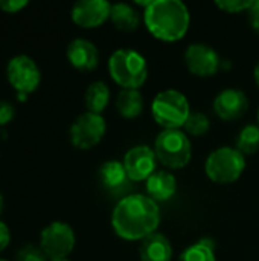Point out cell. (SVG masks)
Wrapping results in <instances>:
<instances>
[{
  "label": "cell",
  "instance_id": "6da1fadb",
  "mask_svg": "<svg viewBox=\"0 0 259 261\" xmlns=\"http://www.w3.org/2000/svg\"><path fill=\"white\" fill-rule=\"evenodd\" d=\"M111 225L121 239L142 242L148 236L154 234L160 225L159 205L148 196H127L114 206Z\"/></svg>",
  "mask_w": 259,
  "mask_h": 261
},
{
  "label": "cell",
  "instance_id": "7a4b0ae2",
  "mask_svg": "<svg viewBox=\"0 0 259 261\" xmlns=\"http://www.w3.org/2000/svg\"><path fill=\"white\" fill-rule=\"evenodd\" d=\"M147 29L162 41H179L189 28L188 6L180 0H153L143 12Z\"/></svg>",
  "mask_w": 259,
  "mask_h": 261
},
{
  "label": "cell",
  "instance_id": "3957f363",
  "mask_svg": "<svg viewBox=\"0 0 259 261\" xmlns=\"http://www.w3.org/2000/svg\"><path fill=\"white\" fill-rule=\"evenodd\" d=\"M108 72L122 89L139 90L148 78L147 60L133 49H118L113 52L108 60Z\"/></svg>",
  "mask_w": 259,
  "mask_h": 261
},
{
  "label": "cell",
  "instance_id": "277c9868",
  "mask_svg": "<svg viewBox=\"0 0 259 261\" xmlns=\"http://www.w3.org/2000/svg\"><path fill=\"white\" fill-rule=\"evenodd\" d=\"M154 121L165 130H179L185 125L191 109L188 98L179 90H163L156 95L151 104Z\"/></svg>",
  "mask_w": 259,
  "mask_h": 261
},
{
  "label": "cell",
  "instance_id": "5b68a950",
  "mask_svg": "<svg viewBox=\"0 0 259 261\" xmlns=\"http://www.w3.org/2000/svg\"><path fill=\"white\" fill-rule=\"evenodd\" d=\"M244 168H246L244 154H241L234 147H220L214 150L205 162L206 176L212 182L220 185H227L238 180Z\"/></svg>",
  "mask_w": 259,
  "mask_h": 261
},
{
  "label": "cell",
  "instance_id": "8992f818",
  "mask_svg": "<svg viewBox=\"0 0 259 261\" xmlns=\"http://www.w3.org/2000/svg\"><path fill=\"white\" fill-rule=\"evenodd\" d=\"M154 153L162 165L177 170L189 164L192 148L182 130H163L154 141Z\"/></svg>",
  "mask_w": 259,
  "mask_h": 261
},
{
  "label": "cell",
  "instance_id": "52a82bcc",
  "mask_svg": "<svg viewBox=\"0 0 259 261\" xmlns=\"http://www.w3.org/2000/svg\"><path fill=\"white\" fill-rule=\"evenodd\" d=\"M6 76L21 101H24L29 93L35 92L41 81L37 63L27 55H17L11 58L6 67Z\"/></svg>",
  "mask_w": 259,
  "mask_h": 261
},
{
  "label": "cell",
  "instance_id": "ba28073f",
  "mask_svg": "<svg viewBox=\"0 0 259 261\" xmlns=\"http://www.w3.org/2000/svg\"><path fill=\"white\" fill-rule=\"evenodd\" d=\"M75 232L64 222L47 225L40 234V248L49 261L66 260L75 248Z\"/></svg>",
  "mask_w": 259,
  "mask_h": 261
},
{
  "label": "cell",
  "instance_id": "9c48e42d",
  "mask_svg": "<svg viewBox=\"0 0 259 261\" xmlns=\"http://www.w3.org/2000/svg\"><path fill=\"white\" fill-rule=\"evenodd\" d=\"M105 130H107L105 119L101 115L85 112L79 115L72 124L70 141L73 147L79 150H89L102 141Z\"/></svg>",
  "mask_w": 259,
  "mask_h": 261
},
{
  "label": "cell",
  "instance_id": "30bf717a",
  "mask_svg": "<svg viewBox=\"0 0 259 261\" xmlns=\"http://www.w3.org/2000/svg\"><path fill=\"white\" fill-rule=\"evenodd\" d=\"M223 63L224 61L218 52L205 43L189 44L185 52V64L188 70L202 78L215 75L220 69H223Z\"/></svg>",
  "mask_w": 259,
  "mask_h": 261
},
{
  "label": "cell",
  "instance_id": "8fae6325",
  "mask_svg": "<svg viewBox=\"0 0 259 261\" xmlns=\"http://www.w3.org/2000/svg\"><path fill=\"white\" fill-rule=\"evenodd\" d=\"M124 167L130 180H147L157 167V158L154 150L148 145H136L125 153Z\"/></svg>",
  "mask_w": 259,
  "mask_h": 261
},
{
  "label": "cell",
  "instance_id": "7c38bea8",
  "mask_svg": "<svg viewBox=\"0 0 259 261\" xmlns=\"http://www.w3.org/2000/svg\"><path fill=\"white\" fill-rule=\"evenodd\" d=\"M111 5L105 0H81L76 2L70 11L75 24L92 29L104 24L110 18Z\"/></svg>",
  "mask_w": 259,
  "mask_h": 261
},
{
  "label": "cell",
  "instance_id": "4fadbf2b",
  "mask_svg": "<svg viewBox=\"0 0 259 261\" xmlns=\"http://www.w3.org/2000/svg\"><path fill=\"white\" fill-rule=\"evenodd\" d=\"M249 109L247 95L238 89H226L214 99V112L223 121H234L241 118Z\"/></svg>",
  "mask_w": 259,
  "mask_h": 261
},
{
  "label": "cell",
  "instance_id": "5bb4252c",
  "mask_svg": "<svg viewBox=\"0 0 259 261\" xmlns=\"http://www.w3.org/2000/svg\"><path fill=\"white\" fill-rule=\"evenodd\" d=\"M67 60L78 70H93L99 63V50L90 40L75 38L67 46Z\"/></svg>",
  "mask_w": 259,
  "mask_h": 261
},
{
  "label": "cell",
  "instance_id": "9a60e30c",
  "mask_svg": "<svg viewBox=\"0 0 259 261\" xmlns=\"http://www.w3.org/2000/svg\"><path fill=\"white\" fill-rule=\"evenodd\" d=\"M145 182L148 197L153 199L156 203L171 199L177 190L176 176L166 170H156Z\"/></svg>",
  "mask_w": 259,
  "mask_h": 261
},
{
  "label": "cell",
  "instance_id": "2e32d148",
  "mask_svg": "<svg viewBox=\"0 0 259 261\" xmlns=\"http://www.w3.org/2000/svg\"><path fill=\"white\" fill-rule=\"evenodd\" d=\"M139 255L142 261H171L172 246L163 234L154 232L140 242Z\"/></svg>",
  "mask_w": 259,
  "mask_h": 261
},
{
  "label": "cell",
  "instance_id": "e0dca14e",
  "mask_svg": "<svg viewBox=\"0 0 259 261\" xmlns=\"http://www.w3.org/2000/svg\"><path fill=\"white\" fill-rule=\"evenodd\" d=\"M98 177H99L101 185L110 191H116L122 188L128 180V174L125 171L124 162H119V161L104 162L98 170Z\"/></svg>",
  "mask_w": 259,
  "mask_h": 261
},
{
  "label": "cell",
  "instance_id": "ac0fdd59",
  "mask_svg": "<svg viewBox=\"0 0 259 261\" xmlns=\"http://www.w3.org/2000/svg\"><path fill=\"white\" fill-rule=\"evenodd\" d=\"M110 20L114 24L116 29L124 32H131L137 29L140 23L139 12L128 3H114L111 5Z\"/></svg>",
  "mask_w": 259,
  "mask_h": 261
},
{
  "label": "cell",
  "instance_id": "d6986e66",
  "mask_svg": "<svg viewBox=\"0 0 259 261\" xmlns=\"http://www.w3.org/2000/svg\"><path fill=\"white\" fill-rule=\"evenodd\" d=\"M116 109L122 118H137L143 110L142 93L136 89H122L116 99Z\"/></svg>",
  "mask_w": 259,
  "mask_h": 261
},
{
  "label": "cell",
  "instance_id": "ffe728a7",
  "mask_svg": "<svg viewBox=\"0 0 259 261\" xmlns=\"http://www.w3.org/2000/svg\"><path fill=\"white\" fill-rule=\"evenodd\" d=\"M110 102V89L102 81L92 83L85 90V107L89 112L101 115Z\"/></svg>",
  "mask_w": 259,
  "mask_h": 261
},
{
  "label": "cell",
  "instance_id": "44dd1931",
  "mask_svg": "<svg viewBox=\"0 0 259 261\" xmlns=\"http://www.w3.org/2000/svg\"><path fill=\"white\" fill-rule=\"evenodd\" d=\"M237 150L247 156L259 151V125L249 124L241 128L237 136Z\"/></svg>",
  "mask_w": 259,
  "mask_h": 261
},
{
  "label": "cell",
  "instance_id": "7402d4cb",
  "mask_svg": "<svg viewBox=\"0 0 259 261\" xmlns=\"http://www.w3.org/2000/svg\"><path fill=\"white\" fill-rule=\"evenodd\" d=\"M214 249L215 245L211 240L203 239L186 248L179 257V261H215Z\"/></svg>",
  "mask_w": 259,
  "mask_h": 261
},
{
  "label": "cell",
  "instance_id": "603a6c76",
  "mask_svg": "<svg viewBox=\"0 0 259 261\" xmlns=\"http://www.w3.org/2000/svg\"><path fill=\"white\" fill-rule=\"evenodd\" d=\"M183 127L192 136H205L211 128V121L202 112H191Z\"/></svg>",
  "mask_w": 259,
  "mask_h": 261
},
{
  "label": "cell",
  "instance_id": "cb8c5ba5",
  "mask_svg": "<svg viewBox=\"0 0 259 261\" xmlns=\"http://www.w3.org/2000/svg\"><path fill=\"white\" fill-rule=\"evenodd\" d=\"M253 2L250 0H218L215 2V5L224 11V12H229V14H238V12H243V11H249L250 6H252Z\"/></svg>",
  "mask_w": 259,
  "mask_h": 261
},
{
  "label": "cell",
  "instance_id": "d4e9b609",
  "mask_svg": "<svg viewBox=\"0 0 259 261\" xmlns=\"http://www.w3.org/2000/svg\"><path fill=\"white\" fill-rule=\"evenodd\" d=\"M17 261H47V257L41 248L26 245L17 252Z\"/></svg>",
  "mask_w": 259,
  "mask_h": 261
},
{
  "label": "cell",
  "instance_id": "484cf974",
  "mask_svg": "<svg viewBox=\"0 0 259 261\" xmlns=\"http://www.w3.org/2000/svg\"><path fill=\"white\" fill-rule=\"evenodd\" d=\"M27 0H0V9L8 14H15L20 12L27 6Z\"/></svg>",
  "mask_w": 259,
  "mask_h": 261
},
{
  "label": "cell",
  "instance_id": "4316f807",
  "mask_svg": "<svg viewBox=\"0 0 259 261\" xmlns=\"http://www.w3.org/2000/svg\"><path fill=\"white\" fill-rule=\"evenodd\" d=\"M14 113H15V110L9 102L0 101V127L9 124L14 118Z\"/></svg>",
  "mask_w": 259,
  "mask_h": 261
},
{
  "label": "cell",
  "instance_id": "83f0119b",
  "mask_svg": "<svg viewBox=\"0 0 259 261\" xmlns=\"http://www.w3.org/2000/svg\"><path fill=\"white\" fill-rule=\"evenodd\" d=\"M249 12V21H250V26L253 28L255 32L259 34V0L253 2L250 9L247 11Z\"/></svg>",
  "mask_w": 259,
  "mask_h": 261
},
{
  "label": "cell",
  "instance_id": "f1b7e54d",
  "mask_svg": "<svg viewBox=\"0 0 259 261\" xmlns=\"http://www.w3.org/2000/svg\"><path fill=\"white\" fill-rule=\"evenodd\" d=\"M9 242H11V232H9V228H8L3 222H0V254L8 248Z\"/></svg>",
  "mask_w": 259,
  "mask_h": 261
},
{
  "label": "cell",
  "instance_id": "f546056e",
  "mask_svg": "<svg viewBox=\"0 0 259 261\" xmlns=\"http://www.w3.org/2000/svg\"><path fill=\"white\" fill-rule=\"evenodd\" d=\"M255 81H256V84H258V87H259V63L256 64V67H255Z\"/></svg>",
  "mask_w": 259,
  "mask_h": 261
},
{
  "label": "cell",
  "instance_id": "4dcf8cb0",
  "mask_svg": "<svg viewBox=\"0 0 259 261\" xmlns=\"http://www.w3.org/2000/svg\"><path fill=\"white\" fill-rule=\"evenodd\" d=\"M2 211H3V196L0 194V214H2Z\"/></svg>",
  "mask_w": 259,
  "mask_h": 261
},
{
  "label": "cell",
  "instance_id": "1f68e13d",
  "mask_svg": "<svg viewBox=\"0 0 259 261\" xmlns=\"http://www.w3.org/2000/svg\"><path fill=\"white\" fill-rule=\"evenodd\" d=\"M52 261H69V260H67V258H66V260H52Z\"/></svg>",
  "mask_w": 259,
  "mask_h": 261
},
{
  "label": "cell",
  "instance_id": "d6a6232c",
  "mask_svg": "<svg viewBox=\"0 0 259 261\" xmlns=\"http://www.w3.org/2000/svg\"><path fill=\"white\" fill-rule=\"evenodd\" d=\"M258 125H259V110H258Z\"/></svg>",
  "mask_w": 259,
  "mask_h": 261
},
{
  "label": "cell",
  "instance_id": "836d02e7",
  "mask_svg": "<svg viewBox=\"0 0 259 261\" xmlns=\"http://www.w3.org/2000/svg\"><path fill=\"white\" fill-rule=\"evenodd\" d=\"M0 261H6V260H0Z\"/></svg>",
  "mask_w": 259,
  "mask_h": 261
}]
</instances>
